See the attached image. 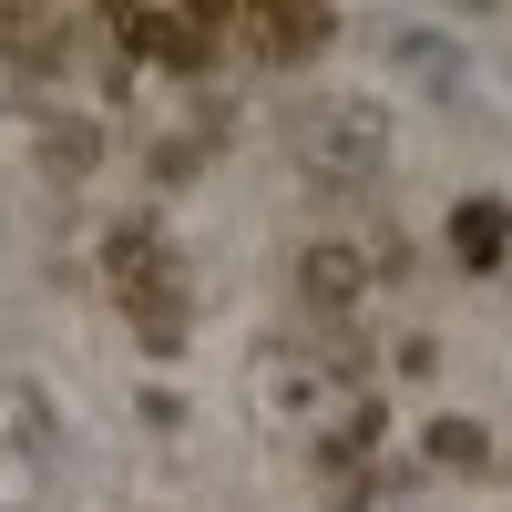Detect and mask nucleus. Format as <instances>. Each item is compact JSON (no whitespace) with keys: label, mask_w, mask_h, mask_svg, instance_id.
<instances>
[{"label":"nucleus","mask_w":512,"mask_h":512,"mask_svg":"<svg viewBox=\"0 0 512 512\" xmlns=\"http://www.w3.org/2000/svg\"><path fill=\"white\" fill-rule=\"evenodd\" d=\"M451 256H461L472 277H492L502 256H512V205H502V195H461V205H451Z\"/></svg>","instance_id":"39448f33"},{"label":"nucleus","mask_w":512,"mask_h":512,"mask_svg":"<svg viewBox=\"0 0 512 512\" xmlns=\"http://www.w3.org/2000/svg\"><path fill=\"white\" fill-rule=\"evenodd\" d=\"M287 287H297V308H308V318H359L369 256H359L349 236H308V246H297V267H287Z\"/></svg>","instance_id":"20e7f679"},{"label":"nucleus","mask_w":512,"mask_h":512,"mask_svg":"<svg viewBox=\"0 0 512 512\" xmlns=\"http://www.w3.org/2000/svg\"><path fill=\"white\" fill-rule=\"evenodd\" d=\"M420 451H431L441 472H461V482H472V472H492V431H482V420H461V410H441L431 431H420Z\"/></svg>","instance_id":"0eeeda50"},{"label":"nucleus","mask_w":512,"mask_h":512,"mask_svg":"<svg viewBox=\"0 0 512 512\" xmlns=\"http://www.w3.org/2000/svg\"><path fill=\"white\" fill-rule=\"evenodd\" d=\"M216 21H226V41L246 62H267V72H297L318 52V41L338 31L328 11H297V0H216Z\"/></svg>","instance_id":"7ed1b4c3"},{"label":"nucleus","mask_w":512,"mask_h":512,"mask_svg":"<svg viewBox=\"0 0 512 512\" xmlns=\"http://www.w3.org/2000/svg\"><path fill=\"white\" fill-rule=\"evenodd\" d=\"M103 164V123H82V113H62V123H41V175H62V185H82Z\"/></svg>","instance_id":"423d86ee"},{"label":"nucleus","mask_w":512,"mask_h":512,"mask_svg":"<svg viewBox=\"0 0 512 512\" xmlns=\"http://www.w3.org/2000/svg\"><path fill=\"white\" fill-rule=\"evenodd\" d=\"M113 31V52L123 62H154V72H216L226 62V21H216V0H195V11H103Z\"/></svg>","instance_id":"f03ea898"},{"label":"nucleus","mask_w":512,"mask_h":512,"mask_svg":"<svg viewBox=\"0 0 512 512\" xmlns=\"http://www.w3.org/2000/svg\"><path fill=\"white\" fill-rule=\"evenodd\" d=\"M103 277H113L123 318H134L154 349H175V338H185V267H175V236H164L154 216H123V226L103 236Z\"/></svg>","instance_id":"f257e3e1"}]
</instances>
